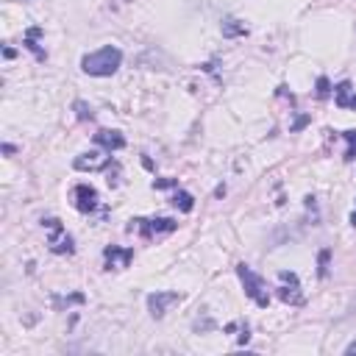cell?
<instances>
[{"label": "cell", "instance_id": "obj_4", "mask_svg": "<svg viewBox=\"0 0 356 356\" xmlns=\"http://www.w3.org/2000/svg\"><path fill=\"white\" fill-rule=\"evenodd\" d=\"M176 220H170V217H159V220H131V231L137 228L142 237H156V234H170V231H176Z\"/></svg>", "mask_w": 356, "mask_h": 356}, {"label": "cell", "instance_id": "obj_9", "mask_svg": "<svg viewBox=\"0 0 356 356\" xmlns=\"http://www.w3.org/2000/svg\"><path fill=\"white\" fill-rule=\"evenodd\" d=\"M109 165V156H104L100 150H89V154H81L75 162H73V167L75 170H104Z\"/></svg>", "mask_w": 356, "mask_h": 356}, {"label": "cell", "instance_id": "obj_6", "mask_svg": "<svg viewBox=\"0 0 356 356\" xmlns=\"http://www.w3.org/2000/svg\"><path fill=\"white\" fill-rule=\"evenodd\" d=\"M278 278H281V287H278V295H281V300H287V303H303V295L298 292L300 287H298V276L295 273H278Z\"/></svg>", "mask_w": 356, "mask_h": 356}, {"label": "cell", "instance_id": "obj_5", "mask_svg": "<svg viewBox=\"0 0 356 356\" xmlns=\"http://www.w3.org/2000/svg\"><path fill=\"white\" fill-rule=\"evenodd\" d=\"M178 300H181L178 292H162V289H156L154 295H147V309H150V315H154V318H162L167 312V307H173V303H178Z\"/></svg>", "mask_w": 356, "mask_h": 356}, {"label": "cell", "instance_id": "obj_7", "mask_svg": "<svg viewBox=\"0 0 356 356\" xmlns=\"http://www.w3.org/2000/svg\"><path fill=\"white\" fill-rule=\"evenodd\" d=\"M73 198H75V209L84 212V215H89V212L97 209V192L89 184H78L75 192H73Z\"/></svg>", "mask_w": 356, "mask_h": 356}, {"label": "cell", "instance_id": "obj_15", "mask_svg": "<svg viewBox=\"0 0 356 356\" xmlns=\"http://www.w3.org/2000/svg\"><path fill=\"white\" fill-rule=\"evenodd\" d=\"M329 92H331L329 78H318V95H320V97H329Z\"/></svg>", "mask_w": 356, "mask_h": 356}, {"label": "cell", "instance_id": "obj_19", "mask_svg": "<svg viewBox=\"0 0 356 356\" xmlns=\"http://www.w3.org/2000/svg\"><path fill=\"white\" fill-rule=\"evenodd\" d=\"M351 226H353V228H356V212H353V215H351Z\"/></svg>", "mask_w": 356, "mask_h": 356}, {"label": "cell", "instance_id": "obj_1", "mask_svg": "<svg viewBox=\"0 0 356 356\" xmlns=\"http://www.w3.org/2000/svg\"><path fill=\"white\" fill-rule=\"evenodd\" d=\"M123 64V50L115 47V45H106L100 50H92L81 59V70L86 75H97V78H106V75H115L117 67Z\"/></svg>", "mask_w": 356, "mask_h": 356}, {"label": "cell", "instance_id": "obj_13", "mask_svg": "<svg viewBox=\"0 0 356 356\" xmlns=\"http://www.w3.org/2000/svg\"><path fill=\"white\" fill-rule=\"evenodd\" d=\"M342 137L348 139V150H345V159L353 162L356 159V131H342Z\"/></svg>", "mask_w": 356, "mask_h": 356}, {"label": "cell", "instance_id": "obj_14", "mask_svg": "<svg viewBox=\"0 0 356 356\" xmlns=\"http://www.w3.org/2000/svg\"><path fill=\"white\" fill-rule=\"evenodd\" d=\"M223 34H226V36L245 34V25H237V20H226V23H223Z\"/></svg>", "mask_w": 356, "mask_h": 356}, {"label": "cell", "instance_id": "obj_8", "mask_svg": "<svg viewBox=\"0 0 356 356\" xmlns=\"http://www.w3.org/2000/svg\"><path fill=\"white\" fill-rule=\"evenodd\" d=\"M104 257H106L109 270H112V268H115V270H123V268H128V265H131V259H134V250H131V248H117V245H109V248L104 250Z\"/></svg>", "mask_w": 356, "mask_h": 356}, {"label": "cell", "instance_id": "obj_3", "mask_svg": "<svg viewBox=\"0 0 356 356\" xmlns=\"http://www.w3.org/2000/svg\"><path fill=\"white\" fill-rule=\"evenodd\" d=\"M45 228L50 231V250L54 253H73V237L64 231L59 220H45Z\"/></svg>", "mask_w": 356, "mask_h": 356}, {"label": "cell", "instance_id": "obj_17", "mask_svg": "<svg viewBox=\"0 0 356 356\" xmlns=\"http://www.w3.org/2000/svg\"><path fill=\"white\" fill-rule=\"evenodd\" d=\"M326 273H329V250L320 253V276H326Z\"/></svg>", "mask_w": 356, "mask_h": 356}, {"label": "cell", "instance_id": "obj_2", "mask_svg": "<svg viewBox=\"0 0 356 356\" xmlns=\"http://www.w3.org/2000/svg\"><path fill=\"white\" fill-rule=\"evenodd\" d=\"M237 276H239V281H242V287H245V295L257 303V307H268L270 303V292H268V281L259 276V273H253L248 265H237Z\"/></svg>", "mask_w": 356, "mask_h": 356}, {"label": "cell", "instance_id": "obj_10", "mask_svg": "<svg viewBox=\"0 0 356 356\" xmlns=\"http://www.w3.org/2000/svg\"><path fill=\"white\" fill-rule=\"evenodd\" d=\"M334 104L340 109H356V89L351 86V81H340L334 86Z\"/></svg>", "mask_w": 356, "mask_h": 356}, {"label": "cell", "instance_id": "obj_11", "mask_svg": "<svg viewBox=\"0 0 356 356\" xmlns=\"http://www.w3.org/2000/svg\"><path fill=\"white\" fill-rule=\"evenodd\" d=\"M95 142H97L100 147H106V150H109V154H112V150H120V147L126 145L123 134H120V131H109V128H104V131H97V134H95Z\"/></svg>", "mask_w": 356, "mask_h": 356}, {"label": "cell", "instance_id": "obj_18", "mask_svg": "<svg viewBox=\"0 0 356 356\" xmlns=\"http://www.w3.org/2000/svg\"><path fill=\"white\" fill-rule=\"evenodd\" d=\"M345 353H356V340H353V342H351V345L345 348Z\"/></svg>", "mask_w": 356, "mask_h": 356}, {"label": "cell", "instance_id": "obj_12", "mask_svg": "<svg viewBox=\"0 0 356 356\" xmlns=\"http://www.w3.org/2000/svg\"><path fill=\"white\" fill-rule=\"evenodd\" d=\"M173 206H176V209H181V212H192V206H195V198H192L189 192H176V195H173Z\"/></svg>", "mask_w": 356, "mask_h": 356}, {"label": "cell", "instance_id": "obj_16", "mask_svg": "<svg viewBox=\"0 0 356 356\" xmlns=\"http://www.w3.org/2000/svg\"><path fill=\"white\" fill-rule=\"evenodd\" d=\"M75 112H78V120H89L92 117V109H86V104H81V100L75 104Z\"/></svg>", "mask_w": 356, "mask_h": 356}]
</instances>
